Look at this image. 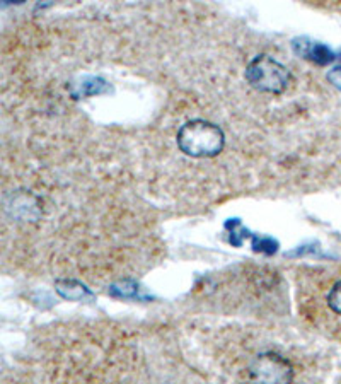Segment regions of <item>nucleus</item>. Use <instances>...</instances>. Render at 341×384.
Wrapping results in <instances>:
<instances>
[{"instance_id":"obj_1","label":"nucleus","mask_w":341,"mask_h":384,"mask_svg":"<svg viewBox=\"0 0 341 384\" xmlns=\"http://www.w3.org/2000/svg\"><path fill=\"white\" fill-rule=\"evenodd\" d=\"M220 366L239 384H298L301 357L292 347L258 333L222 340Z\"/></svg>"},{"instance_id":"obj_2","label":"nucleus","mask_w":341,"mask_h":384,"mask_svg":"<svg viewBox=\"0 0 341 384\" xmlns=\"http://www.w3.org/2000/svg\"><path fill=\"white\" fill-rule=\"evenodd\" d=\"M295 286L302 320L341 341V263L298 268Z\"/></svg>"},{"instance_id":"obj_3","label":"nucleus","mask_w":341,"mask_h":384,"mask_svg":"<svg viewBox=\"0 0 341 384\" xmlns=\"http://www.w3.org/2000/svg\"><path fill=\"white\" fill-rule=\"evenodd\" d=\"M178 145L191 157H213L224 147V132L205 120L190 121L179 130Z\"/></svg>"},{"instance_id":"obj_4","label":"nucleus","mask_w":341,"mask_h":384,"mask_svg":"<svg viewBox=\"0 0 341 384\" xmlns=\"http://www.w3.org/2000/svg\"><path fill=\"white\" fill-rule=\"evenodd\" d=\"M290 72L270 57H256L248 67V80L258 91L280 94L290 86Z\"/></svg>"},{"instance_id":"obj_5","label":"nucleus","mask_w":341,"mask_h":384,"mask_svg":"<svg viewBox=\"0 0 341 384\" xmlns=\"http://www.w3.org/2000/svg\"><path fill=\"white\" fill-rule=\"evenodd\" d=\"M328 80L333 84V86L341 89V67L333 68V71L328 74Z\"/></svg>"}]
</instances>
